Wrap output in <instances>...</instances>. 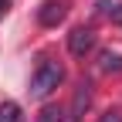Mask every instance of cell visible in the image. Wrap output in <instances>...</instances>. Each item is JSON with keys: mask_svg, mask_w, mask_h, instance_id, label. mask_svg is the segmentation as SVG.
I'll list each match as a JSON object with an SVG mask.
<instances>
[{"mask_svg": "<svg viewBox=\"0 0 122 122\" xmlns=\"http://www.w3.org/2000/svg\"><path fill=\"white\" fill-rule=\"evenodd\" d=\"M61 81H65V68H61V61H41L37 71L30 75V95H34V98H48Z\"/></svg>", "mask_w": 122, "mask_h": 122, "instance_id": "1", "label": "cell"}, {"mask_svg": "<svg viewBox=\"0 0 122 122\" xmlns=\"http://www.w3.org/2000/svg\"><path fill=\"white\" fill-rule=\"evenodd\" d=\"M65 17H68V0H44L41 10H37L41 27H58Z\"/></svg>", "mask_w": 122, "mask_h": 122, "instance_id": "2", "label": "cell"}, {"mask_svg": "<svg viewBox=\"0 0 122 122\" xmlns=\"http://www.w3.org/2000/svg\"><path fill=\"white\" fill-rule=\"evenodd\" d=\"M92 48H95V30H92V27H75L71 34H68V51H71L75 58L88 54Z\"/></svg>", "mask_w": 122, "mask_h": 122, "instance_id": "3", "label": "cell"}, {"mask_svg": "<svg viewBox=\"0 0 122 122\" xmlns=\"http://www.w3.org/2000/svg\"><path fill=\"white\" fill-rule=\"evenodd\" d=\"M88 105H92V85L81 81L78 88H75V102H71V119H81L88 112Z\"/></svg>", "mask_w": 122, "mask_h": 122, "instance_id": "4", "label": "cell"}, {"mask_svg": "<svg viewBox=\"0 0 122 122\" xmlns=\"http://www.w3.org/2000/svg\"><path fill=\"white\" fill-rule=\"evenodd\" d=\"M98 68H102V71H122V54H119V51H102Z\"/></svg>", "mask_w": 122, "mask_h": 122, "instance_id": "5", "label": "cell"}, {"mask_svg": "<svg viewBox=\"0 0 122 122\" xmlns=\"http://www.w3.org/2000/svg\"><path fill=\"white\" fill-rule=\"evenodd\" d=\"M98 14H105L112 24H122V4H112V0H98Z\"/></svg>", "mask_w": 122, "mask_h": 122, "instance_id": "6", "label": "cell"}, {"mask_svg": "<svg viewBox=\"0 0 122 122\" xmlns=\"http://www.w3.org/2000/svg\"><path fill=\"white\" fill-rule=\"evenodd\" d=\"M0 122H20L17 102H0Z\"/></svg>", "mask_w": 122, "mask_h": 122, "instance_id": "7", "label": "cell"}, {"mask_svg": "<svg viewBox=\"0 0 122 122\" xmlns=\"http://www.w3.org/2000/svg\"><path fill=\"white\" fill-rule=\"evenodd\" d=\"M37 122H65V112H61V109H54V105H48V109L37 115Z\"/></svg>", "mask_w": 122, "mask_h": 122, "instance_id": "8", "label": "cell"}, {"mask_svg": "<svg viewBox=\"0 0 122 122\" xmlns=\"http://www.w3.org/2000/svg\"><path fill=\"white\" fill-rule=\"evenodd\" d=\"M98 122H122V115H119V112H105Z\"/></svg>", "mask_w": 122, "mask_h": 122, "instance_id": "9", "label": "cell"}, {"mask_svg": "<svg viewBox=\"0 0 122 122\" xmlns=\"http://www.w3.org/2000/svg\"><path fill=\"white\" fill-rule=\"evenodd\" d=\"M0 10H7V0H0Z\"/></svg>", "mask_w": 122, "mask_h": 122, "instance_id": "10", "label": "cell"}]
</instances>
